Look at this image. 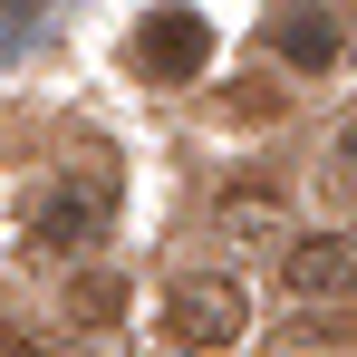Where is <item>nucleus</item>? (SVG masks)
Returning a JSON list of instances; mask_svg holds the SVG:
<instances>
[{
  "mask_svg": "<svg viewBox=\"0 0 357 357\" xmlns=\"http://www.w3.org/2000/svg\"><path fill=\"white\" fill-rule=\"evenodd\" d=\"M165 319H174L183 348H232V338H241V290H232V280H174Z\"/></svg>",
  "mask_w": 357,
  "mask_h": 357,
  "instance_id": "f03ea898",
  "label": "nucleus"
},
{
  "mask_svg": "<svg viewBox=\"0 0 357 357\" xmlns=\"http://www.w3.org/2000/svg\"><path fill=\"white\" fill-rule=\"evenodd\" d=\"M135 68L145 77H203L213 68V29H203V10H145L135 20Z\"/></svg>",
  "mask_w": 357,
  "mask_h": 357,
  "instance_id": "f257e3e1",
  "label": "nucleus"
},
{
  "mask_svg": "<svg viewBox=\"0 0 357 357\" xmlns=\"http://www.w3.org/2000/svg\"><path fill=\"white\" fill-rule=\"evenodd\" d=\"M280 59H290V68H328V59H338V20H328L319 0H299L290 20H280Z\"/></svg>",
  "mask_w": 357,
  "mask_h": 357,
  "instance_id": "39448f33",
  "label": "nucleus"
},
{
  "mask_svg": "<svg viewBox=\"0 0 357 357\" xmlns=\"http://www.w3.org/2000/svg\"><path fill=\"white\" fill-rule=\"evenodd\" d=\"M97 213H107V193H97V183H59V193H49V213L29 222V241H39V251H77V241L97 232Z\"/></svg>",
  "mask_w": 357,
  "mask_h": 357,
  "instance_id": "7ed1b4c3",
  "label": "nucleus"
},
{
  "mask_svg": "<svg viewBox=\"0 0 357 357\" xmlns=\"http://www.w3.org/2000/svg\"><path fill=\"white\" fill-rule=\"evenodd\" d=\"M290 290H299V299H328V290H348V232H319V241H299V251H290Z\"/></svg>",
  "mask_w": 357,
  "mask_h": 357,
  "instance_id": "20e7f679",
  "label": "nucleus"
},
{
  "mask_svg": "<svg viewBox=\"0 0 357 357\" xmlns=\"http://www.w3.org/2000/svg\"><path fill=\"white\" fill-rule=\"evenodd\" d=\"M116 309H126V280H116V271H87V280L68 290V319H77V328H107Z\"/></svg>",
  "mask_w": 357,
  "mask_h": 357,
  "instance_id": "423d86ee",
  "label": "nucleus"
}]
</instances>
